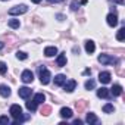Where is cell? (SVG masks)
Masks as SVG:
<instances>
[{
    "label": "cell",
    "instance_id": "1",
    "mask_svg": "<svg viewBox=\"0 0 125 125\" xmlns=\"http://www.w3.org/2000/svg\"><path fill=\"white\" fill-rule=\"evenodd\" d=\"M9 113L12 115V118L15 119V125H18V124H21L22 121H24V118H22V107L19 106V104H12L10 106V109H9Z\"/></svg>",
    "mask_w": 125,
    "mask_h": 125
},
{
    "label": "cell",
    "instance_id": "2",
    "mask_svg": "<svg viewBox=\"0 0 125 125\" xmlns=\"http://www.w3.org/2000/svg\"><path fill=\"white\" fill-rule=\"evenodd\" d=\"M38 74H40V81H41V84H49L50 83V78H52V74L44 68V66H40L38 68Z\"/></svg>",
    "mask_w": 125,
    "mask_h": 125
},
{
    "label": "cell",
    "instance_id": "3",
    "mask_svg": "<svg viewBox=\"0 0 125 125\" xmlns=\"http://www.w3.org/2000/svg\"><path fill=\"white\" fill-rule=\"evenodd\" d=\"M99 62L103 63V65H116L118 63V59L112 57V56H107V54H100L99 56Z\"/></svg>",
    "mask_w": 125,
    "mask_h": 125
},
{
    "label": "cell",
    "instance_id": "4",
    "mask_svg": "<svg viewBox=\"0 0 125 125\" xmlns=\"http://www.w3.org/2000/svg\"><path fill=\"white\" fill-rule=\"evenodd\" d=\"M28 10L27 5H19V6H15L12 9H9V15H22Z\"/></svg>",
    "mask_w": 125,
    "mask_h": 125
},
{
    "label": "cell",
    "instance_id": "5",
    "mask_svg": "<svg viewBox=\"0 0 125 125\" xmlns=\"http://www.w3.org/2000/svg\"><path fill=\"white\" fill-rule=\"evenodd\" d=\"M21 80L25 83V84H30V83H32L34 81V74L31 72V71H24L22 72V75H21Z\"/></svg>",
    "mask_w": 125,
    "mask_h": 125
},
{
    "label": "cell",
    "instance_id": "6",
    "mask_svg": "<svg viewBox=\"0 0 125 125\" xmlns=\"http://www.w3.org/2000/svg\"><path fill=\"white\" fill-rule=\"evenodd\" d=\"M18 94H19V97H22V99H28V97L32 94V90L28 88V87H21V88L18 90Z\"/></svg>",
    "mask_w": 125,
    "mask_h": 125
},
{
    "label": "cell",
    "instance_id": "7",
    "mask_svg": "<svg viewBox=\"0 0 125 125\" xmlns=\"http://www.w3.org/2000/svg\"><path fill=\"white\" fill-rule=\"evenodd\" d=\"M110 78H112L110 72H100L99 74V81L102 84H109L110 83Z\"/></svg>",
    "mask_w": 125,
    "mask_h": 125
},
{
    "label": "cell",
    "instance_id": "8",
    "mask_svg": "<svg viewBox=\"0 0 125 125\" xmlns=\"http://www.w3.org/2000/svg\"><path fill=\"white\" fill-rule=\"evenodd\" d=\"M63 87H65V91L72 93V91L75 90V87H77V81H75V80H69V81H66V83L63 84Z\"/></svg>",
    "mask_w": 125,
    "mask_h": 125
},
{
    "label": "cell",
    "instance_id": "9",
    "mask_svg": "<svg viewBox=\"0 0 125 125\" xmlns=\"http://www.w3.org/2000/svg\"><path fill=\"white\" fill-rule=\"evenodd\" d=\"M106 21H107V24H109L110 27H116V25H118V16H116L115 13H109L107 18H106Z\"/></svg>",
    "mask_w": 125,
    "mask_h": 125
},
{
    "label": "cell",
    "instance_id": "10",
    "mask_svg": "<svg viewBox=\"0 0 125 125\" xmlns=\"http://www.w3.org/2000/svg\"><path fill=\"white\" fill-rule=\"evenodd\" d=\"M97 96H99L100 99H109V97H110V91H109L107 88L102 87V88L97 90Z\"/></svg>",
    "mask_w": 125,
    "mask_h": 125
},
{
    "label": "cell",
    "instance_id": "11",
    "mask_svg": "<svg viewBox=\"0 0 125 125\" xmlns=\"http://www.w3.org/2000/svg\"><path fill=\"white\" fill-rule=\"evenodd\" d=\"M60 116L65 118V119L72 118V109H69V107H62L60 109Z\"/></svg>",
    "mask_w": 125,
    "mask_h": 125
},
{
    "label": "cell",
    "instance_id": "12",
    "mask_svg": "<svg viewBox=\"0 0 125 125\" xmlns=\"http://www.w3.org/2000/svg\"><path fill=\"white\" fill-rule=\"evenodd\" d=\"M56 53H57V49H56L54 46H50V47H46V49H44V54H46L47 57H53Z\"/></svg>",
    "mask_w": 125,
    "mask_h": 125
},
{
    "label": "cell",
    "instance_id": "13",
    "mask_svg": "<svg viewBox=\"0 0 125 125\" xmlns=\"http://www.w3.org/2000/svg\"><path fill=\"white\" fill-rule=\"evenodd\" d=\"M56 63H57V66H65L66 65V54L65 53H62V54H59L57 56V59H56Z\"/></svg>",
    "mask_w": 125,
    "mask_h": 125
},
{
    "label": "cell",
    "instance_id": "14",
    "mask_svg": "<svg viewBox=\"0 0 125 125\" xmlns=\"http://www.w3.org/2000/svg\"><path fill=\"white\" fill-rule=\"evenodd\" d=\"M65 83H66V77L63 74H59V75L54 77V84L56 85H63Z\"/></svg>",
    "mask_w": 125,
    "mask_h": 125
},
{
    "label": "cell",
    "instance_id": "15",
    "mask_svg": "<svg viewBox=\"0 0 125 125\" xmlns=\"http://www.w3.org/2000/svg\"><path fill=\"white\" fill-rule=\"evenodd\" d=\"M94 50H96V44H94V41H91V40H87V41H85V52L91 54Z\"/></svg>",
    "mask_w": 125,
    "mask_h": 125
},
{
    "label": "cell",
    "instance_id": "16",
    "mask_svg": "<svg viewBox=\"0 0 125 125\" xmlns=\"http://www.w3.org/2000/svg\"><path fill=\"white\" fill-rule=\"evenodd\" d=\"M0 96H3V97H9L10 96V88L8 85H0Z\"/></svg>",
    "mask_w": 125,
    "mask_h": 125
},
{
    "label": "cell",
    "instance_id": "17",
    "mask_svg": "<svg viewBox=\"0 0 125 125\" xmlns=\"http://www.w3.org/2000/svg\"><path fill=\"white\" fill-rule=\"evenodd\" d=\"M85 121L88 122V124H99V119H97V116L94 115V113H87V118H85Z\"/></svg>",
    "mask_w": 125,
    "mask_h": 125
},
{
    "label": "cell",
    "instance_id": "18",
    "mask_svg": "<svg viewBox=\"0 0 125 125\" xmlns=\"http://www.w3.org/2000/svg\"><path fill=\"white\" fill-rule=\"evenodd\" d=\"M112 94H113V96H121V94H122V87H121L119 84H115V85L112 87Z\"/></svg>",
    "mask_w": 125,
    "mask_h": 125
},
{
    "label": "cell",
    "instance_id": "19",
    "mask_svg": "<svg viewBox=\"0 0 125 125\" xmlns=\"http://www.w3.org/2000/svg\"><path fill=\"white\" fill-rule=\"evenodd\" d=\"M44 100H46V96L43 94V93H37L35 96H34V102L38 104V103H44Z\"/></svg>",
    "mask_w": 125,
    "mask_h": 125
},
{
    "label": "cell",
    "instance_id": "20",
    "mask_svg": "<svg viewBox=\"0 0 125 125\" xmlns=\"http://www.w3.org/2000/svg\"><path fill=\"white\" fill-rule=\"evenodd\" d=\"M27 109L28 110H31V112H34V110H37V103L34 102V100H30V102H27Z\"/></svg>",
    "mask_w": 125,
    "mask_h": 125
},
{
    "label": "cell",
    "instance_id": "21",
    "mask_svg": "<svg viewBox=\"0 0 125 125\" xmlns=\"http://www.w3.org/2000/svg\"><path fill=\"white\" fill-rule=\"evenodd\" d=\"M116 38H118L119 41H124V38H125V28H121V30L118 31V34H116Z\"/></svg>",
    "mask_w": 125,
    "mask_h": 125
},
{
    "label": "cell",
    "instance_id": "22",
    "mask_svg": "<svg viewBox=\"0 0 125 125\" xmlns=\"http://www.w3.org/2000/svg\"><path fill=\"white\" fill-rule=\"evenodd\" d=\"M113 110H115V107H113V104H110V103H107V104L103 106V112H106V113H112Z\"/></svg>",
    "mask_w": 125,
    "mask_h": 125
},
{
    "label": "cell",
    "instance_id": "23",
    "mask_svg": "<svg viewBox=\"0 0 125 125\" xmlns=\"http://www.w3.org/2000/svg\"><path fill=\"white\" fill-rule=\"evenodd\" d=\"M9 27L10 28H19V19H10L9 21Z\"/></svg>",
    "mask_w": 125,
    "mask_h": 125
},
{
    "label": "cell",
    "instance_id": "24",
    "mask_svg": "<svg viewBox=\"0 0 125 125\" xmlns=\"http://www.w3.org/2000/svg\"><path fill=\"white\" fill-rule=\"evenodd\" d=\"M94 87H96V83H94L93 80H88V81L85 83V88H87V90H93Z\"/></svg>",
    "mask_w": 125,
    "mask_h": 125
},
{
    "label": "cell",
    "instance_id": "25",
    "mask_svg": "<svg viewBox=\"0 0 125 125\" xmlns=\"http://www.w3.org/2000/svg\"><path fill=\"white\" fill-rule=\"evenodd\" d=\"M6 72H8V66H6V63H5V62H0V74L5 75Z\"/></svg>",
    "mask_w": 125,
    "mask_h": 125
},
{
    "label": "cell",
    "instance_id": "26",
    "mask_svg": "<svg viewBox=\"0 0 125 125\" xmlns=\"http://www.w3.org/2000/svg\"><path fill=\"white\" fill-rule=\"evenodd\" d=\"M16 57H18L19 60H25V59L28 57V54L24 53V52H18V53H16Z\"/></svg>",
    "mask_w": 125,
    "mask_h": 125
},
{
    "label": "cell",
    "instance_id": "27",
    "mask_svg": "<svg viewBox=\"0 0 125 125\" xmlns=\"http://www.w3.org/2000/svg\"><path fill=\"white\" fill-rule=\"evenodd\" d=\"M52 112V107L50 106H43V109H41V115H49Z\"/></svg>",
    "mask_w": 125,
    "mask_h": 125
},
{
    "label": "cell",
    "instance_id": "28",
    "mask_svg": "<svg viewBox=\"0 0 125 125\" xmlns=\"http://www.w3.org/2000/svg\"><path fill=\"white\" fill-rule=\"evenodd\" d=\"M84 107H85V102H77V109H78V112H81Z\"/></svg>",
    "mask_w": 125,
    "mask_h": 125
},
{
    "label": "cell",
    "instance_id": "29",
    "mask_svg": "<svg viewBox=\"0 0 125 125\" xmlns=\"http://www.w3.org/2000/svg\"><path fill=\"white\" fill-rule=\"evenodd\" d=\"M9 124V118L8 116H0V125H6Z\"/></svg>",
    "mask_w": 125,
    "mask_h": 125
},
{
    "label": "cell",
    "instance_id": "30",
    "mask_svg": "<svg viewBox=\"0 0 125 125\" xmlns=\"http://www.w3.org/2000/svg\"><path fill=\"white\" fill-rule=\"evenodd\" d=\"M78 6H80V5H78L77 0H74V2L71 3V9H72V10H77V9H78Z\"/></svg>",
    "mask_w": 125,
    "mask_h": 125
},
{
    "label": "cell",
    "instance_id": "31",
    "mask_svg": "<svg viewBox=\"0 0 125 125\" xmlns=\"http://www.w3.org/2000/svg\"><path fill=\"white\" fill-rule=\"evenodd\" d=\"M83 124V121H80V119H75L74 121V125H81Z\"/></svg>",
    "mask_w": 125,
    "mask_h": 125
},
{
    "label": "cell",
    "instance_id": "32",
    "mask_svg": "<svg viewBox=\"0 0 125 125\" xmlns=\"http://www.w3.org/2000/svg\"><path fill=\"white\" fill-rule=\"evenodd\" d=\"M112 2H116V3H119V5H124V0H112Z\"/></svg>",
    "mask_w": 125,
    "mask_h": 125
},
{
    "label": "cell",
    "instance_id": "33",
    "mask_svg": "<svg viewBox=\"0 0 125 125\" xmlns=\"http://www.w3.org/2000/svg\"><path fill=\"white\" fill-rule=\"evenodd\" d=\"M49 3H57V2H60V0H47Z\"/></svg>",
    "mask_w": 125,
    "mask_h": 125
},
{
    "label": "cell",
    "instance_id": "34",
    "mask_svg": "<svg viewBox=\"0 0 125 125\" xmlns=\"http://www.w3.org/2000/svg\"><path fill=\"white\" fill-rule=\"evenodd\" d=\"M31 2H34V3H40L41 0H31Z\"/></svg>",
    "mask_w": 125,
    "mask_h": 125
},
{
    "label": "cell",
    "instance_id": "35",
    "mask_svg": "<svg viewBox=\"0 0 125 125\" xmlns=\"http://www.w3.org/2000/svg\"><path fill=\"white\" fill-rule=\"evenodd\" d=\"M87 2H88V0H81V3H83V5H85Z\"/></svg>",
    "mask_w": 125,
    "mask_h": 125
},
{
    "label": "cell",
    "instance_id": "36",
    "mask_svg": "<svg viewBox=\"0 0 125 125\" xmlns=\"http://www.w3.org/2000/svg\"><path fill=\"white\" fill-rule=\"evenodd\" d=\"M3 46H5L3 43H0V50H2V49H3Z\"/></svg>",
    "mask_w": 125,
    "mask_h": 125
}]
</instances>
